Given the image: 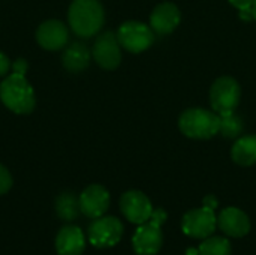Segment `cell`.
I'll return each mask as SVG.
<instances>
[{
  "instance_id": "6da1fadb",
  "label": "cell",
  "mask_w": 256,
  "mask_h": 255,
  "mask_svg": "<svg viewBox=\"0 0 256 255\" xmlns=\"http://www.w3.org/2000/svg\"><path fill=\"white\" fill-rule=\"evenodd\" d=\"M68 20L76 36L92 38L102 29L105 14L99 0H74L69 6Z\"/></svg>"
},
{
  "instance_id": "7a4b0ae2",
  "label": "cell",
  "mask_w": 256,
  "mask_h": 255,
  "mask_svg": "<svg viewBox=\"0 0 256 255\" xmlns=\"http://www.w3.org/2000/svg\"><path fill=\"white\" fill-rule=\"evenodd\" d=\"M0 99L6 108L16 114H28L33 111L36 99L34 92L24 74L12 72L0 84Z\"/></svg>"
},
{
  "instance_id": "3957f363",
  "label": "cell",
  "mask_w": 256,
  "mask_h": 255,
  "mask_svg": "<svg viewBox=\"0 0 256 255\" xmlns=\"http://www.w3.org/2000/svg\"><path fill=\"white\" fill-rule=\"evenodd\" d=\"M182 134L194 140H208L219 132V114L206 108H189L178 120Z\"/></svg>"
},
{
  "instance_id": "277c9868",
  "label": "cell",
  "mask_w": 256,
  "mask_h": 255,
  "mask_svg": "<svg viewBox=\"0 0 256 255\" xmlns=\"http://www.w3.org/2000/svg\"><path fill=\"white\" fill-rule=\"evenodd\" d=\"M166 221V212L164 209H156L152 218L141 224L132 239L134 251L138 255H156L164 243L162 225Z\"/></svg>"
},
{
  "instance_id": "5b68a950",
  "label": "cell",
  "mask_w": 256,
  "mask_h": 255,
  "mask_svg": "<svg viewBox=\"0 0 256 255\" xmlns=\"http://www.w3.org/2000/svg\"><path fill=\"white\" fill-rule=\"evenodd\" d=\"M242 96L240 84L231 77L218 78L210 89V102L216 114H232Z\"/></svg>"
},
{
  "instance_id": "8992f818",
  "label": "cell",
  "mask_w": 256,
  "mask_h": 255,
  "mask_svg": "<svg viewBox=\"0 0 256 255\" xmlns=\"http://www.w3.org/2000/svg\"><path fill=\"white\" fill-rule=\"evenodd\" d=\"M117 39L129 53H142L154 42V32L144 23L126 21L118 27Z\"/></svg>"
},
{
  "instance_id": "52a82bcc",
  "label": "cell",
  "mask_w": 256,
  "mask_h": 255,
  "mask_svg": "<svg viewBox=\"0 0 256 255\" xmlns=\"http://www.w3.org/2000/svg\"><path fill=\"white\" fill-rule=\"evenodd\" d=\"M123 230V224L118 218L100 216L90 224L88 240L96 248H110L120 242Z\"/></svg>"
},
{
  "instance_id": "ba28073f",
  "label": "cell",
  "mask_w": 256,
  "mask_h": 255,
  "mask_svg": "<svg viewBox=\"0 0 256 255\" xmlns=\"http://www.w3.org/2000/svg\"><path fill=\"white\" fill-rule=\"evenodd\" d=\"M218 227V218L214 215V210L201 207L194 209L188 212L183 218L182 228L184 234L194 237V239H207L210 237Z\"/></svg>"
},
{
  "instance_id": "9c48e42d",
  "label": "cell",
  "mask_w": 256,
  "mask_h": 255,
  "mask_svg": "<svg viewBox=\"0 0 256 255\" xmlns=\"http://www.w3.org/2000/svg\"><path fill=\"white\" fill-rule=\"evenodd\" d=\"M117 35L112 32L100 33L92 48V54L96 63L104 69H116L122 62V50Z\"/></svg>"
},
{
  "instance_id": "30bf717a",
  "label": "cell",
  "mask_w": 256,
  "mask_h": 255,
  "mask_svg": "<svg viewBox=\"0 0 256 255\" xmlns=\"http://www.w3.org/2000/svg\"><path fill=\"white\" fill-rule=\"evenodd\" d=\"M120 209L126 219L132 224H144L152 218L153 206L141 191H128L120 198Z\"/></svg>"
},
{
  "instance_id": "8fae6325",
  "label": "cell",
  "mask_w": 256,
  "mask_h": 255,
  "mask_svg": "<svg viewBox=\"0 0 256 255\" xmlns=\"http://www.w3.org/2000/svg\"><path fill=\"white\" fill-rule=\"evenodd\" d=\"M80 207L87 218H100L110 207V192L100 185H90L80 195Z\"/></svg>"
},
{
  "instance_id": "7c38bea8",
  "label": "cell",
  "mask_w": 256,
  "mask_h": 255,
  "mask_svg": "<svg viewBox=\"0 0 256 255\" xmlns=\"http://www.w3.org/2000/svg\"><path fill=\"white\" fill-rule=\"evenodd\" d=\"M38 44L50 51H57L64 48L69 41V30L68 27L57 20L44 21L36 30Z\"/></svg>"
},
{
  "instance_id": "4fadbf2b",
  "label": "cell",
  "mask_w": 256,
  "mask_h": 255,
  "mask_svg": "<svg viewBox=\"0 0 256 255\" xmlns=\"http://www.w3.org/2000/svg\"><path fill=\"white\" fill-rule=\"evenodd\" d=\"M182 15L176 5L165 2L154 8L150 17V27L158 35H170L180 24Z\"/></svg>"
},
{
  "instance_id": "5bb4252c",
  "label": "cell",
  "mask_w": 256,
  "mask_h": 255,
  "mask_svg": "<svg viewBox=\"0 0 256 255\" xmlns=\"http://www.w3.org/2000/svg\"><path fill=\"white\" fill-rule=\"evenodd\" d=\"M218 225L230 237H243L250 231L249 216L237 207L224 209L218 218Z\"/></svg>"
},
{
  "instance_id": "9a60e30c",
  "label": "cell",
  "mask_w": 256,
  "mask_h": 255,
  "mask_svg": "<svg viewBox=\"0 0 256 255\" xmlns=\"http://www.w3.org/2000/svg\"><path fill=\"white\" fill-rule=\"evenodd\" d=\"M84 248V234L75 225H64L56 236V251L58 255H81Z\"/></svg>"
},
{
  "instance_id": "2e32d148",
  "label": "cell",
  "mask_w": 256,
  "mask_h": 255,
  "mask_svg": "<svg viewBox=\"0 0 256 255\" xmlns=\"http://www.w3.org/2000/svg\"><path fill=\"white\" fill-rule=\"evenodd\" d=\"M90 50L82 42H72L63 51L62 62L69 72H81L90 63Z\"/></svg>"
},
{
  "instance_id": "e0dca14e",
  "label": "cell",
  "mask_w": 256,
  "mask_h": 255,
  "mask_svg": "<svg viewBox=\"0 0 256 255\" xmlns=\"http://www.w3.org/2000/svg\"><path fill=\"white\" fill-rule=\"evenodd\" d=\"M232 161L243 167L256 164V135H246L236 141L231 150Z\"/></svg>"
},
{
  "instance_id": "ac0fdd59",
  "label": "cell",
  "mask_w": 256,
  "mask_h": 255,
  "mask_svg": "<svg viewBox=\"0 0 256 255\" xmlns=\"http://www.w3.org/2000/svg\"><path fill=\"white\" fill-rule=\"evenodd\" d=\"M56 212L63 221H74L78 218L81 207H80V197H75L72 192H64L56 200Z\"/></svg>"
},
{
  "instance_id": "d6986e66",
  "label": "cell",
  "mask_w": 256,
  "mask_h": 255,
  "mask_svg": "<svg viewBox=\"0 0 256 255\" xmlns=\"http://www.w3.org/2000/svg\"><path fill=\"white\" fill-rule=\"evenodd\" d=\"M200 255H231L232 248L225 237H207L198 248Z\"/></svg>"
},
{
  "instance_id": "ffe728a7",
  "label": "cell",
  "mask_w": 256,
  "mask_h": 255,
  "mask_svg": "<svg viewBox=\"0 0 256 255\" xmlns=\"http://www.w3.org/2000/svg\"><path fill=\"white\" fill-rule=\"evenodd\" d=\"M219 132L226 138H237L243 132V122L238 116L225 114L219 116Z\"/></svg>"
},
{
  "instance_id": "44dd1931",
  "label": "cell",
  "mask_w": 256,
  "mask_h": 255,
  "mask_svg": "<svg viewBox=\"0 0 256 255\" xmlns=\"http://www.w3.org/2000/svg\"><path fill=\"white\" fill-rule=\"evenodd\" d=\"M10 186H12V176L6 170V167L0 164V195L6 194L10 189Z\"/></svg>"
},
{
  "instance_id": "7402d4cb",
  "label": "cell",
  "mask_w": 256,
  "mask_h": 255,
  "mask_svg": "<svg viewBox=\"0 0 256 255\" xmlns=\"http://www.w3.org/2000/svg\"><path fill=\"white\" fill-rule=\"evenodd\" d=\"M10 69V60L8 59L6 54L0 51V77H4Z\"/></svg>"
},
{
  "instance_id": "603a6c76",
  "label": "cell",
  "mask_w": 256,
  "mask_h": 255,
  "mask_svg": "<svg viewBox=\"0 0 256 255\" xmlns=\"http://www.w3.org/2000/svg\"><path fill=\"white\" fill-rule=\"evenodd\" d=\"M252 2L254 0H230V3L232 5V6H236L237 9H246V8H250V5H252Z\"/></svg>"
},
{
  "instance_id": "cb8c5ba5",
  "label": "cell",
  "mask_w": 256,
  "mask_h": 255,
  "mask_svg": "<svg viewBox=\"0 0 256 255\" xmlns=\"http://www.w3.org/2000/svg\"><path fill=\"white\" fill-rule=\"evenodd\" d=\"M12 69H14V72H18V74H24L26 72V69H27V63H26V60H16L14 65H12Z\"/></svg>"
},
{
  "instance_id": "d4e9b609",
  "label": "cell",
  "mask_w": 256,
  "mask_h": 255,
  "mask_svg": "<svg viewBox=\"0 0 256 255\" xmlns=\"http://www.w3.org/2000/svg\"><path fill=\"white\" fill-rule=\"evenodd\" d=\"M204 207L214 210V209L218 207V200H216L213 195H208V197H206V198H204Z\"/></svg>"
},
{
  "instance_id": "484cf974",
  "label": "cell",
  "mask_w": 256,
  "mask_h": 255,
  "mask_svg": "<svg viewBox=\"0 0 256 255\" xmlns=\"http://www.w3.org/2000/svg\"><path fill=\"white\" fill-rule=\"evenodd\" d=\"M250 12H252L254 20H256V0H254V2H252V5H250Z\"/></svg>"
}]
</instances>
